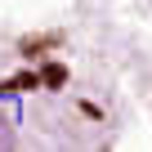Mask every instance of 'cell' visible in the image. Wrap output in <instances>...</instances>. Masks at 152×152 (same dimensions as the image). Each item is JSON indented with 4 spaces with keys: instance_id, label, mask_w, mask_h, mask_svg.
I'll return each instance as SVG.
<instances>
[{
    "instance_id": "6da1fadb",
    "label": "cell",
    "mask_w": 152,
    "mask_h": 152,
    "mask_svg": "<svg viewBox=\"0 0 152 152\" xmlns=\"http://www.w3.org/2000/svg\"><path fill=\"white\" fill-rule=\"evenodd\" d=\"M40 85H45V81H40L36 72H23V76H14V81H5L0 90H5V94H18V90H40Z\"/></svg>"
},
{
    "instance_id": "7a4b0ae2",
    "label": "cell",
    "mask_w": 152,
    "mask_h": 152,
    "mask_svg": "<svg viewBox=\"0 0 152 152\" xmlns=\"http://www.w3.org/2000/svg\"><path fill=\"white\" fill-rule=\"evenodd\" d=\"M40 81H45V85H49V90H58V85H63V81H67V67H58V63H49V67H45V72H40Z\"/></svg>"
}]
</instances>
